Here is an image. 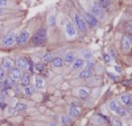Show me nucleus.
Returning <instances> with one entry per match:
<instances>
[{
    "mask_svg": "<svg viewBox=\"0 0 132 126\" xmlns=\"http://www.w3.org/2000/svg\"><path fill=\"white\" fill-rule=\"evenodd\" d=\"M46 41H48V29L46 28H40L35 36L32 37L30 42H32V46H35V47H38V46H44L46 44Z\"/></svg>",
    "mask_w": 132,
    "mask_h": 126,
    "instance_id": "1",
    "label": "nucleus"
},
{
    "mask_svg": "<svg viewBox=\"0 0 132 126\" xmlns=\"http://www.w3.org/2000/svg\"><path fill=\"white\" fill-rule=\"evenodd\" d=\"M73 23L77 28V30L81 32V33L86 34L87 33V30H89V26H87L86 24V21L83 18V16L79 13V12H74V16H73Z\"/></svg>",
    "mask_w": 132,
    "mask_h": 126,
    "instance_id": "2",
    "label": "nucleus"
},
{
    "mask_svg": "<svg viewBox=\"0 0 132 126\" xmlns=\"http://www.w3.org/2000/svg\"><path fill=\"white\" fill-rule=\"evenodd\" d=\"M17 36L19 34L16 32H9L8 34H5L2 39H0V46L2 47H12L13 45H16Z\"/></svg>",
    "mask_w": 132,
    "mask_h": 126,
    "instance_id": "3",
    "label": "nucleus"
},
{
    "mask_svg": "<svg viewBox=\"0 0 132 126\" xmlns=\"http://www.w3.org/2000/svg\"><path fill=\"white\" fill-rule=\"evenodd\" d=\"M90 12H91L96 18H101V20H104V18H106V9H104L101 4H99L96 0H94V3L91 4Z\"/></svg>",
    "mask_w": 132,
    "mask_h": 126,
    "instance_id": "4",
    "label": "nucleus"
},
{
    "mask_svg": "<svg viewBox=\"0 0 132 126\" xmlns=\"http://www.w3.org/2000/svg\"><path fill=\"white\" fill-rule=\"evenodd\" d=\"M120 47L124 52H128L129 49L132 47V33L129 32H126L122 37V42H120Z\"/></svg>",
    "mask_w": 132,
    "mask_h": 126,
    "instance_id": "5",
    "label": "nucleus"
},
{
    "mask_svg": "<svg viewBox=\"0 0 132 126\" xmlns=\"http://www.w3.org/2000/svg\"><path fill=\"white\" fill-rule=\"evenodd\" d=\"M83 18L86 21V24L87 26H90V28H96L99 25V18H96L91 12H83Z\"/></svg>",
    "mask_w": 132,
    "mask_h": 126,
    "instance_id": "6",
    "label": "nucleus"
},
{
    "mask_svg": "<svg viewBox=\"0 0 132 126\" xmlns=\"http://www.w3.org/2000/svg\"><path fill=\"white\" fill-rule=\"evenodd\" d=\"M77 28H75V25H74V23L73 21H66L65 23V33H66V36H68L69 38H74L75 36H77Z\"/></svg>",
    "mask_w": 132,
    "mask_h": 126,
    "instance_id": "7",
    "label": "nucleus"
},
{
    "mask_svg": "<svg viewBox=\"0 0 132 126\" xmlns=\"http://www.w3.org/2000/svg\"><path fill=\"white\" fill-rule=\"evenodd\" d=\"M29 38H30V32L28 30V29H24L21 33L17 36V41H16V45L17 46H24L27 42L29 41Z\"/></svg>",
    "mask_w": 132,
    "mask_h": 126,
    "instance_id": "8",
    "label": "nucleus"
},
{
    "mask_svg": "<svg viewBox=\"0 0 132 126\" xmlns=\"http://www.w3.org/2000/svg\"><path fill=\"white\" fill-rule=\"evenodd\" d=\"M21 76H23V70H20L19 67H15V66L12 68H9V78L19 81L21 79Z\"/></svg>",
    "mask_w": 132,
    "mask_h": 126,
    "instance_id": "9",
    "label": "nucleus"
},
{
    "mask_svg": "<svg viewBox=\"0 0 132 126\" xmlns=\"http://www.w3.org/2000/svg\"><path fill=\"white\" fill-rule=\"evenodd\" d=\"M93 68H94V66H86V68L83 67L81 74H79V78L81 79H89V78H91L93 74H94Z\"/></svg>",
    "mask_w": 132,
    "mask_h": 126,
    "instance_id": "10",
    "label": "nucleus"
},
{
    "mask_svg": "<svg viewBox=\"0 0 132 126\" xmlns=\"http://www.w3.org/2000/svg\"><path fill=\"white\" fill-rule=\"evenodd\" d=\"M16 65L20 70H27L28 66H29V58H25V57H20L16 59Z\"/></svg>",
    "mask_w": 132,
    "mask_h": 126,
    "instance_id": "11",
    "label": "nucleus"
},
{
    "mask_svg": "<svg viewBox=\"0 0 132 126\" xmlns=\"http://www.w3.org/2000/svg\"><path fill=\"white\" fill-rule=\"evenodd\" d=\"M85 59L83 58H75L74 59V62L71 63V67H73V70L74 71H78V70H82L83 67H85Z\"/></svg>",
    "mask_w": 132,
    "mask_h": 126,
    "instance_id": "12",
    "label": "nucleus"
},
{
    "mask_svg": "<svg viewBox=\"0 0 132 126\" xmlns=\"http://www.w3.org/2000/svg\"><path fill=\"white\" fill-rule=\"evenodd\" d=\"M75 58L77 57H75V52L74 51H68L65 54V57H63V65H71Z\"/></svg>",
    "mask_w": 132,
    "mask_h": 126,
    "instance_id": "13",
    "label": "nucleus"
},
{
    "mask_svg": "<svg viewBox=\"0 0 132 126\" xmlns=\"http://www.w3.org/2000/svg\"><path fill=\"white\" fill-rule=\"evenodd\" d=\"M96 2L106 9V12H111V10H112V3H111V0H96Z\"/></svg>",
    "mask_w": 132,
    "mask_h": 126,
    "instance_id": "14",
    "label": "nucleus"
},
{
    "mask_svg": "<svg viewBox=\"0 0 132 126\" xmlns=\"http://www.w3.org/2000/svg\"><path fill=\"white\" fill-rule=\"evenodd\" d=\"M79 113H81L79 107H77L75 104H71L70 105V109H69V116H70V117H78Z\"/></svg>",
    "mask_w": 132,
    "mask_h": 126,
    "instance_id": "15",
    "label": "nucleus"
},
{
    "mask_svg": "<svg viewBox=\"0 0 132 126\" xmlns=\"http://www.w3.org/2000/svg\"><path fill=\"white\" fill-rule=\"evenodd\" d=\"M52 65H53V67H54V68H61V67L63 66V58H61V57H56V58H53Z\"/></svg>",
    "mask_w": 132,
    "mask_h": 126,
    "instance_id": "16",
    "label": "nucleus"
},
{
    "mask_svg": "<svg viewBox=\"0 0 132 126\" xmlns=\"http://www.w3.org/2000/svg\"><path fill=\"white\" fill-rule=\"evenodd\" d=\"M115 113H116L118 116H120V117H126V116H128V112H127V109H126L124 105H118Z\"/></svg>",
    "mask_w": 132,
    "mask_h": 126,
    "instance_id": "17",
    "label": "nucleus"
},
{
    "mask_svg": "<svg viewBox=\"0 0 132 126\" xmlns=\"http://www.w3.org/2000/svg\"><path fill=\"white\" fill-rule=\"evenodd\" d=\"M13 65H15V62L11 59V58H4L2 66H3L4 70H9V68H12V67H13Z\"/></svg>",
    "mask_w": 132,
    "mask_h": 126,
    "instance_id": "18",
    "label": "nucleus"
},
{
    "mask_svg": "<svg viewBox=\"0 0 132 126\" xmlns=\"http://www.w3.org/2000/svg\"><path fill=\"white\" fill-rule=\"evenodd\" d=\"M35 84H36V88L37 89H44V88H45V80H44L41 76H36Z\"/></svg>",
    "mask_w": 132,
    "mask_h": 126,
    "instance_id": "19",
    "label": "nucleus"
},
{
    "mask_svg": "<svg viewBox=\"0 0 132 126\" xmlns=\"http://www.w3.org/2000/svg\"><path fill=\"white\" fill-rule=\"evenodd\" d=\"M33 93H35V87H32L30 84L23 87V94L24 96H32Z\"/></svg>",
    "mask_w": 132,
    "mask_h": 126,
    "instance_id": "20",
    "label": "nucleus"
},
{
    "mask_svg": "<svg viewBox=\"0 0 132 126\" xmlns=\"http://www.w3.org/2000/svg\"><path fill=\"white\" fill-rule=\"evenodd\" d=\"M89 94H90V91L87 88H79L78 91H77V96L81 97V99H86Z\"/></svg>",
    "mask_w": 132,
    "mask_h": 126,
    "instance_id": "21",
    "label": "nucleus"
},
{
    "mask_svg": "<svg viewBox=\"0 0 132 126\" xmlns=\"http://www.w3.org/2000/svg\"><path fill=\"white\" fill-rule=\"evenodd\" d=\"M52 60H53V54L50 51L45 52L44 57H42V63H44V65H49V63H52Z\"/></svg>",
    "mask_w": 132,
    "mask_h": 126,
    "instance_id": "22",
    "label": "nucleus"
},
{
    "mask_svg": "<svg viewBox=\"0 0 132 126\" xmlns=\"http://www.w3.org/2000/svg\"><path fill=\"white\" fill-rule=\"evenodd\" d=\"M19 81H20V84H19L20 87H25V86H28V84L30 83V76L29 75H24L23 74V76H21V79Z\"/></svg>",
    "mask_w": 132,
    "mask_h": 126,
    "instance_id": "23",
    "label": "nucleus"
},
{
    "mask_svg": "<svg viewBox=\"0 0 132 126\" xmlns=\"http://www.w3.org/2000/svg\"><path fill=\"white\" fill-rule=\"evenodd\" d=\"M27 108H28V105H27L25 102H23V101H20V102H17V104L15 105L16 112H24V110H27Z\"/></svg>",
    "mask_w": 132,
    "mask_h": 126,
    "instance_id": "24",
    "label": "nucleus"
},
{
    "mask_svg": "<svg viewBox=\"0 0 132 126\" xmlns=\"http://www.w3.org/2000/svg\"><path fill=\"white\" fill-rule=\"evenodd\" d=\"M48 24H49V26H56V15L54 13H52L48 17Z\"/></svg>",
    "mask_w": 132,
    "mask_h": 126,
    "instance_id": "25",
    "label": "nucleus"
},
{
    "mask_svg": "<svg viewBox=\"0 0 132 126\" xmlns=\"http://www.w3.org/2000/svg\"><path fill=\"white\" fill-rule=\"evenodd\" d=\"M116 108H118V102H116V100H111V101L108 102V109L111 110V112H115Z\"/></svg>",
    "mask_w": 132,
    "mask_h": 126,
    "instance_id": "26",
    "label": "nucleus"
},
{
    "mask_svg": "<svg viewBox=\"0 0 132 126\" xmlns=\"http://www.w3.org/2000/svg\"><path fill=\"white\" fill-rule=\"evenodd\" d=\"M33 66H35L37 74H42V71H44V63H38V62H36Z\"/></svg>",
    "mask_w": 132,
    "mask_h": 126,
    "instance_id": "27",
    "label": "nucleus"
},
{
    "mask_svg": "<svg viewBox=\"0 0 132 126\" xmlns=\"http://www.w3.org/2000/svg\"><path fill=\"white\" fill-rule=\"evenodd\" d=\"M131 94H122V97H120V99H122V102L124 104V105H128L129 104V101H131Z\"/></svg>",
    "mask_w": 132,
    "mask_h": 126,
    "instance_id": "28",
    "label": "nucleus"
},
{
    "mask_svg": "<svg viewBox=\"0 0 132 126\" xmlns=\"http://www.w3.org/2000/svg\"><path fill=\"white\" fill-rule=\"evenodd\" d=\"M15 112H16L15 107H13V108H12V107H7V108L4 109V113H5V116H12Z\"/></svg>",
    "mask_w": 132,
    "mask_h": 126,
    "instance_id": "29",
    "label": "nucleus"
},
{
    "mask_svg": "<svg viewBox=\"0 0 132 126\" xmlns=\"http://www.w3.org/2000/svg\"><path fill=\"white\" fill-rule=\"evenodd\" d=\"M61 121H62V123H65V125L71 123V118H70V116H66V114L61 117Z\"/></svg>",
    "mask_w": 132,
    "mask_h": 126,
    "instance_id": "30",
    "label": "nucleus"
},
{
    "mask_svg": "<svg viewBox=\"0 0 132 126\" xmlns=\"http://www.w3.org/2000/svg\"><path fill=\"white\" fill-rule=\"evenodd\" d=\"M124 29H126V32L132 33V21H127V23L124 24Z\"/></svg>",
    "mask_w": 132,
    "mask_h": 126,
    "instance_id": "31",
    "label": "nucleus"
},
{
    "mask_svg": "<svg viewBox=\"0 0 132 126\" xmlns=\"http://www.w3.org/2000/svg\"><path fill=\"white\" fill-rule=\"evenodd\" d=\"M5 79V70L3 68V66H0V80H4Z\"/></svg>",
    "mask_w": 132,
    "mask_h": 126,
    "instance_id": "32",
    "label": "nucleus"
},
{
    "mask_svg": "<svg viewBox=\"0 0 132 126\" xmlns=\"http://www.w3.org/2000/svg\"><path fill=\"white\" fill-rule=\"evenodd\" d=\"M0 7H3V8L9 7V0H0Z\"/></svg>",
    "mask_w": 132,
    "mask_h": 126,
    "instance_id": "33",
    "label": "nucleus"
},
{
    "mask_svg": "<svg viewBox=\"0 0 132 126\" xmlns=\"http://www.w3.org/2000/svg\"><path fill=\"white\" fill-rule=\"evenodd\" d=\"M7 100V91H3L0 93V101H5Z\"/></svg>",
    "mask_w": 132,
    "mask_h": 126,
    "instance_id": "34",
    "label": "nucleus"
},
{
    "mask_svg": "<svg viewBox=\"0 0 132 126\" xmlns=\"http://www.w3.org/2000/svg\"><path fill=\"white\" fill-rule=\"evenodd\" d=\"M112 123H114V125H118V126H120V125H122V122H120L118 118H114V120H112Z\"/></svg>",
    "mask_w": 132,
    "mask_h": 126,
    "instance_id": "35",
    "label": "nucleus"
},
{
    "mask_svg": "<svg viewBox=\"0 0 132 126\" xmlns=\"http://www.w3.org/2000/svg\"><path fill=\"white\" fill-rule=\"evenodd\" d=\"M110 59H111V58H110V54H107V52H106V54H104V60H106V63H110Z\"/></svg>",
    "mask_w": 132,
    "mask_h": 126,
    "instance_id": "36",
    "label": "nucleus"
},
{
    "mask_svg": "<svg viewBox=\"0 0 132 126\" xmlns=\"http://www.w3.org/2000/svg\"><path fill=\"white\" fill-rule=\"evenodd\" d=\"M85 57H86V58H91V52H90V51H86V52H85Z\"/></svg>",
    "mask_w": 132,
    "mask_h": 126,
    "instance_id": "37",
    "label": "nucleus"
},
{
    "mask_svg": "<svg viewBox=\"0 0 132 126\" xmlns=\"http://www.w3.org/2000/svg\"><path fill=\"white\" fill-rule=\"evenodd\" d=\"M3 13H4V8L0 7V15H3Z\"/></svg>",
    "mask_w": 132,
    "mask_h": 126,
    "instance_id": "38",
    "label": "nucleus"
},
{
    "mask_svg": "<svg viewBox=\"0 0 132 126\" xmlns=\"http://www.w3.org/2000/svg\"><path fill=\"white\" fill-rule=\"evenodd\" d=\"M115 70H116V71H118V72H122V67H116V68H115Z\"/></svg>",
    "mask_w": 132,
    "mask_h": 126,
    "instance_id": "39",
    "label": "nucleus"
},
{
    "mask_svg": "<svg viewBox=\"0 0 132 126\" xmlns=\"http://www.w3.org/2000/svg\"><path fill=\"white\" fill-rule=\"evenodd\" d=\"M129 15H131V16H132V8H131V9H129Z\"/></svg>",
    "mask_w": 132,
    "mask_h": 126,
    "instance_id": "40",
    "label": "nucleus"
},
{
    "mask_svg": "<svg viewBox=\"0 0 132 126\" xmlns=\"http://www.w3.org/2000/svg\"><path fill=\"white\" fill-rule=\"evenodd\" d=\"M2 84H3V81H2V80H0V88H2Z\"/></svg>",
    "mask_w": 132,
    "mask_h": 126,
    "instance_id": "41",
    "label": "nucleus"
}]
</instances>
